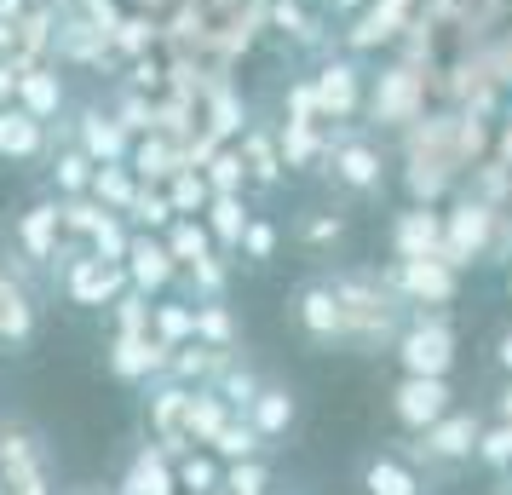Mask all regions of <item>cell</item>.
I'll list each match as a JSON object with an SVG mask.
<instances>
[{"instance_id": "6da1fadb", "label": "cell", "mask_w": 512, "mask_h": 495, "mask_svg": "<svg viewBox=\"0 0 512 495\" xmlns=\"http://www.w3.org/2000/svg\"><path fill=\"white\" fill-rule=\"evenodd\" d=\"M328 283H334V300H340V317H346V352H357V357L392 352L409 306L380 283V271H369V265H340V271H328Z\"/></svg>"}, {"instance_id": "7a4b0ae2", "label": "cell", "mask_w": 512, "mask_h": 495, "mask_svg": "<svg viewBox=\"0 0 512 495\" xmlns=\"http://www.w3.org/2000/svg\"><path fill=\"white\" fill-rule=\"evenodd\" d=\"M317 173L328 179V190H340L351 202H369V196L386 190V150L369 133H357L351 121H340V133H328V144H323Z\"/></svg>"}, {"instance_id": "3957f363", "label": "cell", "mask_w": 512, "mask_h": 495, "mask_svg": "<svg viewBox=\"0 0 512 495\" xmlns=\"http://www.w3.org/2000/svg\"><path fill=\"white\" fill-rule=\"evenodd\" d=\"M0 495H58L47 438L29 421H0Z\"/></svg>"}, {"instance_id": "277c9868", "label": "cell", "mask_w": 512, "mask_h": 495, "mask_svg": "<svg viewBox=\"0 0 512 495\" xmlns=\"http://www.w3.org/2000/svg\"><path fill=\"white\" fill-rule=\"evenodd\" d=\"M478 426H484V415L478 409H449V415H438V421L426 426V432H415V438H403V455L415 461L426 478H449V472H461L466 461H472V444H478Z\"/></svg>"}, {"instance_id": "5b68a950", "label": "cell", "mask_w": 512, "mask_h": 495, "mask_svg": "<svg viewBox=\"0 0 512 495\" xmlns=\"http://www.w3.org/2000/svg\"><path fill=\"white\" fill-rule=\"evenodd\" d=\"M52 64H58V70H75V75H104V81H116V75H121V58L110 52V35L93 29V18H87L75 0H58Z\"/></svg>"}, {"instance_id": "8992f818", "label": "cell", "mask_w": 512, "mask_h": 495, "mask_svg": "<svg viewBox=\"0 0 512 495\" xmlns=\"http://www.w3.org/2000/svg\"><path fill=\"white\" fill-rule=\"evenodd\" d=\"M288 329L300 334L311 352H346V317H340L334 283H328L323 271L300 277V283L288 288Z\"/></svg>"}, {"instance_id": "52a82bcc", "label": "cell", "mask_w": 512, "mask_h": 495, "mask_svg": "<svg viewBox=\"0 0 512 495\" xmlns=\"http://www.w3.org/2000/svg\"><path fill=\"white\" fill-rule=\"evenodd\" d=\"M392 357L403 375H455V329L443 311H409L392 340Z\"/></svg>"}, {"instance_id": "ba28073f", "label": "cell", "mask_w": 512, "mask_h": 495, "mask_svg": "<svg viewBox=\"0 0 512 495\" xmlns=\"http://www.w3.org/2000/svg\"><path fill=\"white\" fill-rule=\"evenodd\" d=\"M380 283L392 288L409 311H426V306L438 311V306H449V300L461 294V271L432 254V260H392L386 271H380Z\"/></svg>"}, {"instance_id": "9c48e42d", "label": "cell", "mask_w": 512, "mask_h": 495, "mask_svg": "<svg viewBox=\"0 0 512 495\" xmlns=\"http://www.w3.org/2000/svg\"><path fill=\"white\" fill-rule=\"evenodd\" d=\"M41 340V288L0 260V357H24Z\"/></svg>"}, {"instance_id": "30bf717a", "label": "cell", "mask_w": 512, "mask_h": 495, "mask_svg": "<svg viewBox=\"0 0 512 495\" xmlns=\"http://www.w3.org/2000/svg\"><path fill=\"white\" fill-rule=\"evenodd\" d=\"M64 116H70V127H64V133L52 127L58 139L81 144V150H87V156H93L98 167H110V162H127V150H133V133H127V127H121V121L110 116V110H104V98H87V104H70Z\"/></svg>"}, {"instance_id": "8fae6325", "label": "cell", "mask_w": 512, "mask_h": 495, "mask_svg": "<svg viewBox=\"0 0 512 495\" xmlns=\"http://www.w3.org/2000/svg\"><path fill=\"white\" fill-rule=\"evenodd\" d=\"M58 288H64V300L81 311H104L110 300H116L121 288H127V265H110L98 260V254H75V260L58 265Z\"/></svg>"}, {"instance_id": "7c38bea8", "label": "cell", "mask_w": 512, "mask_h": 495, "mask_svg": "<svg viewBox=\"0 0 512 495\" xmlns=\"http://www.w3.org/2000/svg\"><path fill=\"white\" fill-rule=\"evenodd\" d=\"M363 93H369V81H363V70L351 58H323L317 75H311V98H317V121L323 127L363 116Z\"/></svg>"}, {"instance_id": "4fadbf2b", "label": "cell", "mask_w": 512, "mask_h": 495, "mask_svg": "<svg viewBox=\"0 0 512 495\" xmlns=\"http://www.w3.org/2000/svg\"><path fill=\"white\" fill-rule=\"evenodd\" d=\"M455 409V386L443 375H403L392 386V421L415 438V432H426V426L438 421V415H449Z\"/></svg>"}, {"instance_id": "5bb4252c", "label": "cell", "mask_w": 512, "mask_h": 495, "mask_svg": "<svg viewBox=\"0 0 512 495\" xmlns=\"http://www.w3.org/2000/svg\"><path fill=\"white\" fill-rule=\"evenodd\" d=\"M6 236H12V248H18L24 260H35L41 271H52V254H58V242H64V225H58V196L47 190V196L24 202V208L12 213Z\"/></svg>"}, {"instance_id": "9a60e30c", "label": "cell", "mask_w": 512, "mask_h": 495, "mask_svg": "<svg viewBox=\"0 0 512 495\" xmlns=\"http://www.w3.org/2000/svg\"><path fill=\"white\" fill-rule=\"evenodd\" d=\"M190 392H196V386H179V380L162 375V380H150V403H144V426H150V438H156V444H162L173 461H179L185 449H196V444L185 438Z\"/></svg>"}, {"instance_id": "2e32d148", "label": "cell", "mask_w": 512, "mask_h": 495, "mask_svg": "<svg viewBox=\"0 0 512 495\" xmlns=\"http://www.w3.org/2000/svg\"><path fill=\"white\" fill-rule=\"evenodd\" d=\"M167 357L173 346H162L156 334H110V346H104V369L127 386H150V380L167 375Z\"/></svg>"}, {"instance_id": "e0dca14e", "label": "cell", "mask_w": 512, "mask_h": 495, "mask_svg": "<svg viewBox=\"0 0 512 495\" xmlns=\"http://www.w3.org/2000/svg\"><path fill=\"white\" fill-rule=\"evenodd\" d=\"M52 24H58V0H35L24 18L12 24V35H6V70L24 75L35 70V64H52Z\"/></svg>"}, {"instance_id": "ac0fdd59", "label": "cell", "mask_w": 512, "mask_h": 495, "mask_svg": "<svg viewBox=\"0 0 512 495\" xmlns=\"http://www.w3.org/2000/svg\"><path fill=\"white\" fill-rule=\"evenodd\" d=\"M52 144H58V133L47 121H35L18 104H0V162L6 167H47Z\"/></svg>"}, {"instance_id": "d6986e66", "label": "cell", "mask_w": 512, "mask_h": 495, "mask_svg": "<svg viewBox=\"0 0 512 495\" xmlns=\"http://www.w3.org/2000/svg\"><path fill=\"white\" fill-rule=\"evenodd\" d=\"M121 265H127V288H139L150 300H162V294L179 288V265H173V254H167V242L156 231H133Z\"/></svg>"}, {"instance_id": "ffe728a7", "label": "cell", "mask_w": 512, "mask_h": 495, "mask_svg": "<svg viewBox=\"0 0 512 495\" xmlns=\"http://www.w3.org/2000/svg\"><path fill=\"white\" fill-rule=\"evenodd\" d=\"M489 236H495V213L484 202H455L443 213V260L461 271V265H472L489 248Z\"/></svg>"}, {"instance_id": "44dd1931", "label": "cell", "mask_w": 512, "mask_h": 495, "mask_svg": "<svg viewBox=\"0 0 512 495\" xmlns=\"http://www.w3.org/2000/svg\"><path fill=\"white\" fill-rule=\"evenodd\" d=\"M12 104L29 110L35 121H47V127H58V116L70 110V81H64L58 64H35V70H24L12 81Z\"/></svg>"}, {"instance_id": "7402d4cb", "label": "cell", "mask_w": 512, "mask_h": 495, "mask_svg": "<svg viewBox=\"0 0 512 495\" xmlns=\"http://www.w3.org/2000/svg\"><path fill=\"white\" fill-rule=\"evenodd\" d=\"M196 116H202V127H208L219 144H236L242 139V127L254 121V110H248V98L236 93L231 75H213L208 93H202V104H196Z\"/></svg>"}, {"instance_id": "603a6c76", "label": "cell", "mask_w": 512, "mask_h": 495, "mask_svg": "<svg viewBox=\"0 0 512 495\" xmlns=\"http://www.w3.org/2000/svg\"><path fill=\"white\" fill-rule=\"evenodd\" d=\"M432 254L443 260V213L415 202L392 219V260H432Z\"/></svg>"}, {"instance_id": "cb8c5ba5", "label": "cell", "mask_w": 512, "mask_h": 495, "mask_svg": "<svg viewBox=\"0 0 512 495\" xmlns=\"http://www.w3.org/2000/svg\"><path fill=\"white\" fill-rule=\"evenodd\" d=\"M248 415V426H254L265 444H282L294 426H300V398H294V386H282V380H265L254 392V403L242 409Z\"/></svg>"}, {"instance_id": "d4e9b609", "label": "cell", "mask_w": 512, "mask_h": 495, "mask_svg": "<svg viewBox=\"0 0 512 495\" xmlns=\"http://www.w3.org/2000/svg\"><path fill=\"white\" fill-rule=\"evenodd\" d=\"M242 167H248V190H277L288 179V167H282V150H277V127H265V121H248L242 127Z\"/></svg>"}, {"instance_id": "484cf974", "label": "cell", "mask_w": 512, "mask_h": 495, "mask_svg": "<svg viewBox=\"0 0 512 495\" xmlns=\"http://www.w3.org/2000/svg\"><path fill=\"white\" fill-rule=\"evenodd\" d=\"M116 495H179V478H173V455L162 444L133 449V461L121 467Z\"/></svg>"}, {"instance_id": "4316f807", "label": "cell", "mask_w": 512, "mask_h": 495, "mask_svg": "<svg viewBox=\"0 0 512 495\" xmlns=\"http://www.w3.org/2000/svg\"><path fill=\"white\" fill-rule=\"evenodd\" d=\"M363 110H369L374 127H403V121L415 116V75L409 70H386L369 93H363Z\"/></svg>"}, {"instance_id": "83f0119b", "label": "cell", "mask_w": 512, "mask_h": 495, "mask_svg": "<svg viewBox=\"0 0 512 495\" xmlns=\"http://www.w3.org/2000/svg\"><path fill=\"white\" fill-rule=\"evenodd\" d=\"M420 490H426V478L403 449H380V455L363 461V495H420Z\"/></svg>"}, {"instance_id": "f1b7e54d", "label": "cell", "mask_w": 512, "mask_h": 495, "mask_svg": "<svg viewBox=\"0 0 512 495\" xmlns=\"http://www.w3.org/2000/svg\"><path fill=\"white\" fill-rule=\"evenodd\" d=\"M127 167H133V179H139V185H167V179L185 167L179 139H167V133H139L133 150H127Z\"/></svg>"}, {"instance_id": "f546056e", "label": "cell", "mask_w": 512, "mask_h": 495, "mask_svg": "<svg viewBox=\"0 0 512 495\" xmlns=\"http://www.w3.org/2000/svg\"><path fill=\"white\" fill-rule=\"evenodd\" d=\"M93 156L81 150V144L70 139H58L52 144V156H47V185L52 196H87V185H93Z\"/></svg>"}, {"instance_id": "4dcf8cb0", "label": "cell", "mask_w": 512, "mask_h": 495, "mask_svg": "<svg viewBox=\"0 0 512 495\" xmlns=\"http://www.w3.org/2000/svg\"><path fill=\"white\" fill-rule=\"evenodd\" d=\"M346 213L340 208H305L300 219H294V248H305V254H317V260H323V254H334V248H340V242H346Z\"/></svg>"}, {"instance_id": "1f68e13d", "label": "cell", "mask_w": 512, "mask_h": 495, "mask_svg": "<svg viewBox=\"0 0 512 495\" xmlns=\"http://www.w3.org/2000/svg\"><path fill=\"white\" fill-rule=\"evenodd\" d=\"M323 144H328L323 121H282V127H277V150H282V167H288V173L317 167V162H323Z\"/></svg>"}, {"instance_id": "d6a6232c", "label": "cell", "mask_w": 512, "mask_h": 495, "mask_svg": "<svg viewBox=\"0 0 512 495\" xmlns=\"http://www.w3.org/2000/svg\"><path fill=\"white\" fill-rule=\"evenodd\" d=\"M248 219H254V208H248L242 196H208V208H202V225H208V236H213L219 254H236V242H242V231H248Z\"/></svg>"}, {"instance_id": "836d02e7", "label": "cell", "mask_w": 512, "mask_h": 495, "mask_svg": "<svg viewBox=\"0 0 512 495\" xmlns=\"http://www.w3.org/2000/svg\"><path fill=\"white\" fill-rule=\"evenodd\" d=\"M162 47V12H121V24L110 29V52H116L121 64L127 58H139V52H156Z\"/></svg>"}, {"instance_id": "e575fe53", "label": "cell", "mask_w": 512, "mask_h": 495, "mask_svg": "<svg viewBox=\"0 0 512 495\" xmlns=\"http://www.w3.org/2000/svg\"><path fill=\"white\" fill-rule=\"evenodd\" d=\"M265 29H277L294 47H323V18H311L305 0H271L265 6Z\"/></svg>"}, {"instance_id": "d590c367", "label": "cell", "mask_w": 512, "mask_h": 495, "mask_svg": "<svg viewBox=\"0 0 512 495\" xmlns=\"http://www.w3.org/2000/svg\"><path fill=\"white\" fill-rule=\"evenodd\" d=\"M231 415H236V409L219 398L213 386H196V392H190V409H185V438H190L196 449H208V444H213V432L231 421Z\"/></svg>"}, {"instance_id": "8d00e7d4", "label": "cell", "mask_w": 512, "mask_h": 495, "mask_svg": "<svg viewBox=\"0 0 512 495\" xmlns=\"http://www.w3.org/2000/svg\"><path fill=\"white\" fill-rule=\"evenodd\" d=\"M196 306V340L213 346V352H236L242 346V323H236V311L225 300H190Z\"/></svg>"}, {"instance_id": "74e56055", "label": "cell", "mask_w": 512, "mask_h": 495, "mask_svg": "<svg viewBox=\"0 0 512 495\" xmlns=\"http://www.w3.org/2000/svg\"><path fill=\"white\" fill-rule=\"evenodd\" d=\"M150 334H156L162 346H185V340H196V306H190V300H173V294L150 300Z\"/></svg>"}, {"instance_id": "f35d334b", "label": "cell", "mask_w": 512, "mask_h": 495, "mask_svg": "<svg viewBox=\"0 0 512 495\" xmlns=\"http://www.w3.org/2000/svg\"><path fill=\"white\" fill-rule=\"evenodd\" d=\"M162 242H167V254H173V265H179V271H185V265H196L202 254H219V248H213V236H208V225H202L196 213H179V219L162 231Z\"/></svg>"}, {"instance_id": "ab89813d", "label": "cell", "mask_w": 512, "mask_h": 495, "mask_svg": "<svg viewBox=\"0 0 512 495\" xmlns=\"http://www.w3.org/2000/svg\"><path fill=\"white\" fill-rule=\"evenodd\" d=\"M179 283H185V300H225V288H231V254H202L196 265L179 271Z\"/></svg>"}, {"instance_id": "60d3db41", "label": "cell", "mask_w": 512, "mask_h": 495, "mask_svg": "<svg viewBox=\"0 0 512 495\" xmlns=\"http://www.w3.org/2000/svg\"><path fill=\"white\" fill-rule=\"evenodd\" d=\"M104 110L139 139V133H156V98L150 93H133V87H121V81H110V93H104Z\"/></svg>"}, {"instance_id": "b9f144b4", "label": "cell", "mask_w": 512, "mask_h": 495, "mask_svg": "<svg viewBox=\"0 0 512 495\" xmlns=\"http://www.w3.org/2000/svg\"><path fill=\"white\" fill-rule=\"evenodd\" d=\"M173 478H179V490H185V495H219L225 461H219L213 449H185V455L173 461Z\"/></svg>"}, {"instance_id": "7bdbcfd3", "label": "cell", "mask_w": 512, "mask_h": 495, "mask_svg": "<svg viewBox=\"0 0 512 495\" xmlns=\"http://www.w3.org/2000/svg\"><path fill=\"white\" fill-rule=\"evenodd\" d=\"M87 196H93L98 208H110V213H127V202L139 196V179H133V167H127V162L93 167V185H87Z\"/></svg>"}, {"instance_id": "ee69618b", "label": "cell", "mask_w": 512, "mask_h": 495, "mask_svg": "<svg viewBox=\"0 0 512 495\" xmlns=\"http://www.w3.org/2000/svg\"><path fill=\"white\" fill-rule=\"evenodd\" d=\"M121 219H127L133 231H156V236H162L167 225L179 219V213H173V202H167L162 185H139V196L127 202V213H121Z\"/></svg>"}, {"instance_id": "f6af8a7d", "label": "cell", "mask_w": 512, "mask_h": 495, "mask_svg": "<svg viewBox=\"0 0 512 495\" xmlns=\"http://www.w3.org/2000/svg\"><path fill=\"white\" fill-rule=\"evenodd\" d=\"M202 179H208L213 196H242V190H248V167H242V150H236V144H219L208 162H202Z\"/></svg>"}, {"instance_id": "bcb514c9", "label": "cell", "mask_w": 512, "mask_h": 495, "mask_svg": "<svg viewBox=\"0 0 512 495\" xmlns=\"http://www.w3.org/2000/svg\"><path fill=\"white\" fill-rule=\"evenodd\" d=\"M472 461H478V467H489L495 478H501V472H512V421H501V415H495V421L478 426Z\"/></svg>"}, {"instance_id": "7dc6e473", "label": "cell", "mask_w": 512, "mask_h": 495, "mask_svg": "<svg viewBox=\"0 0 512 495\" xmlns=\"http://www.w3.org/2000/svg\"><path fill=\"white\" fill-rule=\"evenodd\" d=\"M213 455H219V461H248V455H265V438H259L254 426H248V415H231V421L219 426V432H213Z\"/></svg>"}, {"instance_id": "c3c4849f", "label": "cell", "mask_w": 512, "mask_h": 495, "mask_svg": "<svg viewBox=\"0 0 512 495\" xmlns=\"http://www.w3.org/2000/svg\"><path fill=\"white\" fill-rule=\"evenodd\" d=\"M259 386H265V375H259V369H248V363H225V369H219V375H213V392H219V398L231 403L236 415H242V409H248V403H254V392Z\"/></svg>"}, {"instance_id": "681fc988", "label": "cell", "mask_w": 512, "mask_h": 495, "mask_svg": "<svg viewBox=\"0 0 512 495\" xmlns=\"http://www.w3.org/2000/svg\"><path fill=\"white\" fill-rule=\"evenodd\" d=\"M162 190H167V202H173V213H196V219H202V208H208V196H213L202 167H179Z\"/></svg>"}, {"instance_id": "f907efd6", "label": "cell", "mask_w": 512, "mask_h": 495, "mask_svg": "<svg viewBox=\"0 0 512 495\" xmlns=\"http://www.w3.org/2000/svg\"><path fill=\"white\" fill-rule=\"evenodd\" d=\"M127 242H133V225H127L121 213H104V219L93 225V236H87V254L121 265V260H127Z\"/></svg>"}, {"instance_id": "816d5d0a", "label": "cell", "mask_w": 512, "mask_h": 495, "mask_svg": "<svg viewBox=\"0 0 512 495\" xmlns=\"http://www.w3.org/2000/svg\"><path fill=\"white\" fill-rule=\"evenodd\" d=\"M121 87H133V93H162L167 87V58H162V47L156 52H139V58H127V64H121V75H116Z\"/></svg>"}, {"instance_id": "f5cc1de1", "label": "cell", "mask_w": 512, "mask_h": 495, "mask_svg": "<svg viewBox=\"0 0 512 495\" xmlns=\"http://www.w3.org/2000/svg\"><path fill=\"white\" fill-rule=\"evenodd\" d=\"M225 495H265L271 490V467L265 455H248V461H225V478H219Z\"/></svg>"}, {"instance_id": "db71d44e", "label": "cell", "mask_w": 512, "mask_h": 495, "mask_svg": "<svg viewBox=\"0 0 512 495\" xmlns=\"http://www.w3.org/2000/svg\"><path fill=\"white\" fill-rule=\"evenodd\" d=\"M104 213H110V208H98L93 196H58V225H64V236H70V242H87Z\"/></svg>"}, {"instance_id": "11a10c76", "label": "cell", "mask_w": 512, "mask_h": 495, "mask_svg": "<svg viewBox=\"0 0 512 495\" xmlns=\"http://www.w3.org/2000/svg\"><path fill=\"white\" fill-rule=\"evenodd\" d=\"M104 311H110L116 334H150V294H139V288H121Z\"/></svg>"}, {"instance_id": "9f6ffc18", "label": "cell", "mask_w": 512, "mask_h": 495, "mask_svg": "<svg viewBox=\"0 0 512 495\" xmlns=\"http://www.w3.org/2000/svg\"><path fill=\"white\" fill-rule=\"evenodd\" d=\"M277 242H282V231L271 225V219H248V231H242V242H236V254L248 265H265V260H277Z\"/></svg>"}, {"instance_id": "6f0895ef", "label": "cell", "mask_w": 512, "mask_h": 495, "mask_svg": "<svg viewBox=\"0 0 512 495\" xmlns=\"http://www.w3.org/2000/svg\"><path fill=\"white\" fill-rule=\"evenodd\" d=\"M489 357H495V369H501V375H512V323L501 334H495V346H489Z\"/></svg>"}, {"instance_id": "680465c9", "label": "cell", "mask_w": 512, "mask_h": 495, "mask_svg": "<svg viewBox=\"0 0 512 495\" xmlns=\"http://www.w3.org/2000/svg\"><path fill=\"white\" fill-rule=\"evenodd\" d=\"M29 6H35V0H0V24H18Z\"/></svg>"}, {"instance_id": "91938a15", "label": "cell", "mask_w": 512, "mask_h": 495, "mask_svg": "<svg viewBox=\"0 0 512 495\" xmlns=\"http://www.w3.org/2000/svg\"><path fill=\"white\" fill-rule=\"evenodd\" d=\"M12 81H18V75H12L6 64H0V104H12Z\"/></svg>"}, {"instance_id": "94428289", "label": "cell", "mask_w": 512, "mask_h": 495, "mask_svg": "<svg viewBox=\"0 0 512 495\" xmlns=\"http://www.w3.org/2000/svg\"><path fill=\"white\" fill-rule=\"evenodd\" d=\"M495 495H512V472H501V484H495Z\"/></svg>"}, {"instance_id": "6125c7cd", "label": "cell", "mask_w": 512, "mask_h": 495, "mask_svg": "<svg viewBox=\"0 0 512 495\" xmlns=\"http://www.w3.org/2000/svg\"><path fill=\"white\" fill-rule=\"evenodd\" d=\"M64 495H110V490H93V484H81V490H64Z\"/></svg>"}, {"instance_id": "be15d7a7", "label": "cell", "mask_w": 512, "mask_h": 495, "mask_svg": "<svg viewBox=\"0 0 512 495\" xmlns=\"http://www.w3.org/2000/svg\"><path fill=\"white\" fill-rule=\"evenodd\" d=\"M334 6H340V12H351V6H357V0H334Z\"/></svg>"}, {"instance_id": "e7e4bbea", "label": "cell", "mask_w": 512, "mask_h": 495, "mask_svg": "<svg viewBox=\"0 0 512 495\" xmlns=\"http://www.w3.org/2000/svg\"><path fill=\"white\" fill-rule=\"evenodd\" d=\"M507 294H512V277H507Z\"/></svg>"}, {"instance_id": "03108f58", "label": "cell", "mask_w": 512, "mask_h": 495, "mask_svg": "<svg viewBox=\"0 0 512 495\" xmlns=\"http://www.w3.org/2000/svg\"><path fill=\"white\" fill-rule=\"evenodd\" d=\"M179 495H185V490H179Z\"/></svg>"}, {"instance_id": "003e7915", "label": "cell", "mask_w": 512, "mask_h": 495, "mask_svg": "<svg viewBox=\"0 0 512 495\" xmlns=\"http://www.w3.org/2000/svg\"><path fill=\"white\" fill-rule=\"evenodd\" d=\"M265 495H271V490H265Z\"/></svg>"}]
</instances>
